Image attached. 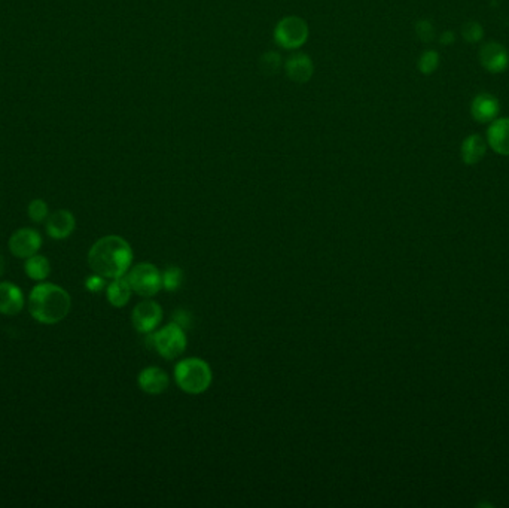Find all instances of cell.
I'll list each match as a JSON object with an SVG mask.
<instances>
[{"instance_id": "obj_1", "label": "cell", "mask_w": 509, "mask_h": 508, "mask_svg": "<svg viewBox=\"0 0 509 508\" xmlns=\"http://www.w3.org/2000/svg\"><path fill=\"white\" fill-rule=\"evenodd\" d=\"M133 251L129 241L120 236H106L97 240L88 252V264L96 274L117 279L129 273Z\"/></svg>"}, {"instance_id": "obj_2", "label": "cell", "mask_w": 509, "mask_h": 508, "mask_svg": "<svg viewBox=\"0 0 509 508\" xmlns=\"http://www.w3.org/2000/svg\"><path fill=\"white\" fill-rule=\"evenodd\" d=\"M72 309V299L63 288L52 283H39L29 295L30 315L41 323L52 325L63 320Z\"/></svg>"}, {"instance_id": "obj_3", "label": "cell", "mask_w": 509, "mask_h": 508, "mask_svg": "<svg viewBox=\"0 0 509 508\" xmlns=\"http://www.w3.org/2000/svg\"><path fill=\"white\" fill-rule=\"evenodd\" d=\"M212 369L200 358H187L175 368V380L178 386L191 395L203 394L212 383Z\"/></svg>"}, {"instance_id": "obj_4", "label": "cell", "mask_w": 509, "mask_h": 508, "mask_svg": "<svg viewBox=\"0 0 509 508\" xmlns=\"http://www.w3.org/2000/svg\"><path fill=\"white\" fill-rule=\"evenodd\" d=\"M148 346L166 360H175L187 349V334L178 322H173L157 332L148 334Z\"/></svg>"}, {"instance_id": "obj_5", "label": "cell", "mask_w": 509, "mask_h": 508, "mask_svg": "<svg viewBox=\"0 0 509 508\" xmlns=\"http://www.w3.org/2000/svg\"><path fill=\"white\" fill-rule=\"evenodd\" d=\"M125 279L129 281L131 290L142 297H154L163 286V277L154 264L142 262L137 264L127 273Z\"/></svg>"}, {"instance_id": "obj_6", "label": "cell", "mask_w": 509, "mask_h": 508, "mask_svg": "<svg viewBox=\"0 0 509 508\" xmlns=\"http://www.w3.org/2000/svg\"><path fill=\"white\" fill-rule=\"evenodd\" d=\"M308 39L307 22L299 17H286L274 30V41L285 50H296Z\"/></svg>"}, {"instance_id": "obj_7", "label": "cell", "mask_w": 509, "mask_h": 508, "mask_svg": "<svg viewBox=\"0 0 509 508\" xmlns=\"http://www.w3.org/2000/svg\"><path fill=\"white\" fill-rule=\"evenodd\" d=\"M42 246V237L36 230L20 228L9 239V251L17 258L36 255Z\"/></svg>"}, {"instance_id": "obj_8", "label": "cell", "mask_w": 509, "mask_h": 508, "mask_svg": "<svg viewBox=\"0 0 509 508\" xmlns=\"http://www.w3.org/2000/svg\"><path fill=\"white\" fill-rule=\"evenodd\" d=\"M133 325L138 332L150 334L157 330L159 322L163 320V309L155 302H143L137 304L131 315Z\"/></svg>"}, {"instance_id": "obj_9", "label": "cell", "mask_w": 509, "mask_h": 508, "mask_svg": "<svg viewBox=\"0 0 509 508\" xmlns=\"http://www.w3.org/2000/svg\"><path fill=\"white\" fill-rule=\"evenodd\" d=\"M480 62L490 73H502L509 67V54L503 45L489 42L481 46Z\"/></svg>"}, {"instance_id": "obj_10", "label": "cell", "mask_w": 509, "mask_h": 508, "mask_svg": "<svg viewBox=\"0 0 509 508\" xmlns=\"http://www.w3.org/2000/svg\"><path fill=\"white\" fill-rule=\"evenodd\" d=\"M501 111V103L489 92H481L471 103L472 118L480 124L492 122L497 118Z\"/></svg>"}, {"instance_id": "obj_11", "label": "cell", "mask_w": 509, "mask_h": 508, "mask_svg": "<svg viewBox=\"0 0 509 508\" xmlns=\"http://www.w3.org/2000/svg\"><path fill=\"white\" fill-rule=\"evenodd\" d=\"M170 383V377L163 368L158 367H148L138 374V386L146 394L158 395L166 392Z\"/></svg>"}, {"instance_id": "obj_12", "label": "cell", "mask_w": 509, "mask_h": 508, "mask_svg": "<svg viewBox=\"0 0 509 508\" xmlns=\"http://www.w3.org/2000/svg\"><path fill=\"white\" fill-rule=\"evenodd\" d=\"M75 225V216L71 212L57 211L46 219V233L55 240H63L73 233Z\"/></svg>"}, {"instance_id": "obj_13", "label": "cell", "mask_w": 509, "mask_h": 508, "mask_svg": "<svg viewBox=\"0 0 509 508\" xmlns=\"http://www.w3.org/2000/svg\"><path fill=\"white\" fill-rule=\"evenodd\" d=\"M487 143L494 153L509 155V118H496L487 130Z\"/></svg>"}, {"instance_id": "obj_14", "label": "cell", "mask_w": 509, "mask_h": 508, "mask_svg": "<svg viewBox=\"0 0 509 508\" xmlns=\"http://www.w3.org/2000/svg\"><path fill=\"white\" fill-rule=\"evenodd\" d=\"M24 307V297L20 288L10 282L0 283V313L14 316Z\"/></svg>"}, {"instance_id": "obj_15", "label": "cell", "mask_w": 509, "mask_h": 508, "mask_svg": "<svg viewBox=\"0 0 509 508\" xmlns=\"http://www.w3.org/2000/svg\"><path fill=\"white\" fill-rule=\"evenodd\" d=\"M287 78L296 84H306L313 76L315 67L311 59L306 54H296L291 57L285 64Z\"/></svg>"}, {"instance_id": "obj_16", "label": "cell", "mask_w": 509, "mask_h": 508, "mask_svg": "<svg viewBox=\"0 0 509 508\" xmlns=\"http://www.w3.org/2000/svg\"><path fill=\"white\" fill-rule=\"evenodd\" d=\"M485 151H487V142L480 134L468 136L460 148L461 160L468 166L480 163L485 155Z\"/></svg>"}, {"instance_id": "obj_17", "label": "cell", "mask_w": 509, "mask_h": 508, "mask_svg": "<svg viewBox=\"0 0 509 508\" xmlns=\"http://www.w3.org/2000/svg\"><path fill=\"white\" fill-rule=\"evenodd\" d=\"M131 292H133V290H131L129 281H127L122 276V277H117V279H113V282L109 283L106 295H108L109 303L113 307H124L127 303L130 302Z\"/></svg>"}, {"instance_id": "obj_18", "label": "cell", "mask_w": 509, "mask_h": 508, "mask_svg": "<svg viewBox=\"0 0 509 508\" xmlns=\"http://www.w3.org/2000/svg\"><path fill=\"white\" fill-rule=\"evenodd\" d=\"M24 269H26V273H27V276L30 277V279L41 282V281H45L46 277L50 276L51 265H50V261L46 260L45 257L31 255V257L27 258Z\"/></svg>"}, {"instance_id": "obj_19", "label": "cell", "mask_w": 509, "mask_h": 508, "mask_svg": "<svg viewBox=\"0 0 509 508\" xmlns=\"http://www.w3.org/2000/svg\"><path fill=\"white\" fill-rule=\"evenodd\" d=\"M161 277H163V286L167 291H176L183 283V271L179 267H169Z\"/></svg>"}, {"instance_id": "obj_20", "label": "cell", "mask_w": 509, "mask_h": 508, "mask_svg": "<svg viewBox=\"0 0 509 508\" xmlns=\"http://www.w3.org/2000/svg\"><path fill=\"white\" fill-rule=\"evenodd\" d=\"M419 71L423 75H432L439 66V54L436 51H424L419 59Z\"/></svg>"}, {"instance_id": "obj_21", "label": "cell", "mask_w": 509, "mask_h": 508, "mask_svg": "<svg viewBox=\"0 0 509 508\" xmlns=\"http://www.w3.org/2000/svg\"><path fill=\"white\" fill-rule=\"evenodd\" d=\"M461 36L469 43H477L484 38V29L478 21H469L461 29Z\"/></svg>"}, {"instance_id": "obj_22", "label": "cell", "mask_w": 509, "mask_h": 508, "mask_svg": "<svg viewBox=\"0 0 509 508\" xmlns=\"http://www.w3.org/2000/svg\"><path fill=\"white\" fill-rule=\"evenodd\" d=\"M280 55L277 52H267L259 60V67L264 75H274L280 69Z\"/></svg>"}, {"instance_id": "obj_23", "label": "cell", "mask_w": 509, "mask_h": 508, "mask_svg": "<svg viewBox=\"0 0 509 508\" xmlns=\"http://www.w3.org/2000/svg\"><path fill=\"white\" fill-rule=\"evenodd\" d=\"M29 216L34 223H43L48 216V206L43 200H33L29 206Z\"/></svg>"}, {"instance_id": "obj_24", "label": "cell", "mask_w": 509, "mask_h": 508, "mask_svg": "<svg viewBox=\"0 0 509 508\" xmlns=\"http://www.w3.org/2000/svg\"><path fill=\"white\" fill-rule=\"evenodd\" d=\"M415 33L422 42H432L435 38V29L431 21L422 20L415 22Z\"/></svg>"}, {"instance_id": "obj_25", "label": "cell", "mask_w": 509, "mask_h": 508, "mask_svg": "<svg viewBox=\"0 0 509 508\" xmlns=\"http://www.w3.org/2000/svg\"><path fill=\"white\" fill-rule=\"evenodd\" d=\"M103 279H105V277L100 276V274L91 276V277H88V279H87L85 285H87V288H88L89 291L99 292V291L103 290V286H105V281H103Z\"/></svg>"}, {"instance_id": "obj_26", "label": "cell", "mask_w": 509, "mask_h": 508, "mask_svg": "<svg viewBox=\"0 0 509 508\" xmlns=\"http://www.w3.org/2000/svg\"><path fill=\"white\" fill-rule=\"evenodd\" d=\"M454 41H456V34H454V31H450V30L448 31H444L441 34V38H439V42H441L445 46L451 45V43H454Z\"/></svg>"}, {"instance_id": "obj_27", "label": "cell", "mask_w": 509, "mask_h": 508, "mask_svg": "<svg viewBox=\"0 0 509 508\" xmlns=\"http://www.w3.org/2000/svg\"><path fill=\"white\" fill-rule=\"evenodd\" d=\"M3 267H5V261H3V257H0V274L3 273Z\"/></svg>"}]
</instances>
